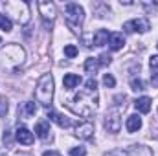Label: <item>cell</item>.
<instances>
[{"instance_id": "obj_1", "label": "cell", "mask_w": 158, "mask_h": 156, "mask_svg": "<svg viewBox=\"0 0 158 156\" xmlns=\"http://www.w3.org/2000/svg\"><path fill=\"white\" fill-rule=\"evenodd\" d=\"M24 59H26V51L19 44H7L0 51V64L7 70H15L17 66H20Z\"/></svg>"}, {"instance_id": "obj_2", "label": "cell", "mask_w": 158, "mask_h": 156, "mask_svg": "<svg viewBox=\"0 0 158 156\" xmlns=\"http://www.w3.org/2000/svg\"><path fill=\"white\" fill-rule=\"evenodd\" d=\"M35 99H37V103H40L46 109L52 107V103H53V77H52V74H44L37 81Z\"/></svg>"}, {"instance_id": "obj_3", "label": "cell", "mask_w": 158, "mask_h": 156, "mask_svg": "<svg viewBox=\"0 0 158 156\" xmlns=\"http://www.w3.org/2000/svg\"><path fill=\"white\" fill-rule=\"evenodd\" d=\"M0 6L6 9V17L13 15L19 24H28V20H30V4L28 2H4Z\"/></svg>"}, {"instance_id": "obj_4", "label": "cell", "mask_w": 158, "mask_h": 156, "mask_svg": "<svg viewBox=\"0 0 158 156\" xmlns=\"http://www.w3.org/2000/svg\"><path fill=\"white\" fill-rule=\"evenodd\" d=\"M64 17H66L68 26L72 28V31L79 33L81 31V24L85 20V9L76 2H70V4L64 6Z\"/></svg>"}, {"instance_id": "obj_5", "label": "cell", "mask_w": 158, "mask_h": 156, "mask_svg": "<svg viewBox=\"0 0 158 156\" xmlns=\"http://www.w3.org/2000/svg\"><path fill=\"white\" fill-rule=\"evenodd\" d=\"M37 7H39V15H40V18H42V22H44V26L50 30L53 26L55 18H57V7H55V4L40 0V2H37Z\"/></svg>"}, {"instance_id": "obj_6", "label": "cell", "mask_w": 158, "mask_h": 156, "mask_svg": "<svg viewBox=\"0 0 158 156\" xmlns=\"http://www.w3.org/2000/svg\"><path fill=\"white\" fill-rule=\"evenodd\" d=\"M121 107H125V105L116 103L105 116V129L109 132H112V134L119 132V129H121Z\"/></svg>"}, {"instance_id": "obj_7", "label": "cell", "mask_w": 158, "mask_h": 156, "mask_svg": "<svg viewBox=\"0 0 158 156\" xmlns=\"http://www.w3.org/2000/svg\"><path fill=\"white\" fill-rule=\"evenodd\" d=\"M123 30L127 33H147L151 30V24L147 18H132L123 24Z\"/></svg>"}, {"instance_id": "obj_8", "label": "cell", "mask_w": 158, "mask_h": 156, "mask_svg": "<svg viewBox=\"0 0 158 156\" xmlns=\"http://www.w3.org/2000/svg\"><path fill=\"white\" fill-rule=\"evenodd\" d=\"M15 140H17L19 143H22V145H31L35 138H33V132H31L30 129L19 127V129L15 130Z\"/></svg>"}, {"instance_id": "obj_9", "label": "cell", "mask_w": 158, "mask_h": 156, "mask_svg": "<svg viewBox=\"0 0 158 156\" xmlns=\"http://www.w3.org/2000/svg\"><path fill=\"white\" fill-rule=\"evenodd\" d=\"M76 136L79 140H90L94 136V125L90 121H85V123H79L76 127Z\"/></svg>"}, {"instance_id": "obj_10", "label": "cell", "mask_w": 158, "mask_h": 156, "mask_svg": "<svg viewBox=\"0 0 158 156\" xmlns=\"http://www.w3.org/2000/svg\"><path fill=\"white\" fill-rule=\"evenodd\" d=\"M109 39H110L109 30H98L92 35V44L94 46H105V44H109Z\"/></svg>"}, {"instance_id": "obj_11", "label": "cell", "mask_w": 158, "mask_h": 156, "mask_svg": "<svg viewBox=\"0 0 158 156\" xmlns=\"http://www.w3.org/2000/svg\"><path fill=\"white\" fill-rule=\"evenodd\" d=\"M35 112H37L35 101H26V103L19 105V114L22 117H31V116H35Z\"/></svg>"}, {"instance_id": "obj_12", "label": "cell", "mask_w": 158, "mask_h": 156, "mask_svg": "<svg viewBox=\"0 0 158 156\" xmlns=\"http://www.w3.org/2000/svg\"><path fill=\"white\" fill-rule=\"evenodd\" d=\"M125 129H127L129 132H138V130L142 129V117L138 116V114L129 116L127 121H125Z\"/></svg>"}, {"instance_id": "obj_13", "label": "cell", "mask_w": 158, "mask_h": 156, "mask_svg": "<svg viewBox=\"0 0 158 156\" xmlns=\"http://www.w3.org/2000/svg\"><path fill=\"white\" fill-rule=\"evenodd\" d=\"M125 46V37L121 33H110V39H109V48L112 51H118Z\"/></svg>"}, {"instance_id": "obj_14", "label": "cell", "mask_w": 158, "mask_h": 156, "mask_svg": "<svg viewBox=\"0 0 158 156\" xmlns=\"http://www.w3.org/2000/svg\"><path fill=\"white\" fill-rule=\"evenodd\" d=\"M151 97H147V96H142V97H138L136 101H134V107H136V110L138 112H142V114H147L149 110H151Z\"/></svg>"}, {"instance_id": "obj_15", "label": "cell", "mask_w": 158, "mask_h": 156, "mask_svg": "<svg viewBox=\"0 0 158 156\" xmlns=\"http://www.w3.org/2000/svg\"><path fill=\"white\" fill-rule=\"evenodd\" d=\"M35 134L40 140H48L50 138V123L48 121H39L35 125Z\"/></svg>"}, {"instance_id": "obj_16", "label": "cell", "mask_w": 158, "mask_h": 156, "mask_svg": "<svg viewBox=\"0 0 158 156\" xmlns=\"http://www.w3.org/2000/svg\"><path fill=\"white\" fill-rule=\"evenodd\" d=\"M48 117H50V121H53V123H57L59 127H70V119L68 117H64L63 114H59V112H53V110H50L48 112Z\"/></svg>"}, {"instance_id": "obj_17", "label": "cell", "mask_w": 158, "mask_h": 156, "mask_svg": "<svg viewBox=\"0 0 158 156\" xmlns=\"http://www.w3.org/2000/svg\"><path fill=\"white\" fill-rule=\"evenodd\" d=\"M129 156H153V151L147 147V145H132Z\"/></svg>"}, {"instance_id": "obj_18", "label": "cell", "mask_w": 158, "mask_h": 156, "mask_svg": "<svg viewBox=\"0 0 158 156\" xmlns=\"http://www.w3.org/2000/svg\"><path fill=\"white\" fill-rule=\"evenodd\" d=\"M79 83H81V77H79L77 74H66L64 79H63V84H64V88H66V90L76 88Z\"/></svg>"}, {"instance_id": "obj_19", "label": "cell", "mask_w": 158, "mask_h": 156, "mask_svg": "<svg viewBox=\"0 0 158 156\" xmlns=\"http://www.w3.org/2000/svg\"><path fill=\"white\" fill-rule=\"evenodd\" d=\"M99 61H98V57H90V59H86V63H85V70L88 72V74H96L98 70H99Z\"/></svg>"}, {"instance_id": "obj_20", "label": "cell", "mask_w": 158, "mask_h": 156, "mask_svg": "<svg viewBox=\"0 0 158 156\" xmlns=\"http://www.w3.org/2000/svg\"><path fill=\"white\" fill-rule=\"evenodd\" d=\"M11 28H13L11 18L6 17L4 13H0V30H4V31H11Z\"/></svg>"}, {"instance_id": "obj_21", "label": "cell", "mask_w": 158, "mask_h": 156, "mask_svg": "<svg viewBox=\"0 0 158 156\" xmlns=\"http://www.w3.org/2000/svg\"><path fill=\"white\" fill-rule=\"evenodd\" d=\"M85 92H88V94H98V81L94 77L86 79V83H85Z\"/></svg>"}, {"instance_id": "obj_22", "label": "cell", "mask_w": 158, "mask_h": 156, "mask_svg": "<svg viewBox=\"0 0 158 156\" xmlns=\"http://www.w3.org/2000/svg\"><path fill=\"white\" fill-rule=\"evenodd\" d=\"M131 88H132L134 92H142V90L145 88V84H143V81H142L140 77H138V79L132 77V79H131Z\"/></svg>"}, {"instance_id": "obj_23", "label": "cell", "mask_w": 158, "mask_h": 156, "mask_svg": "<svg viewBox=\"0 0 158 156\" xmlns=\"http://www.w3.org/2000/svg\"><path fill=\"white\" fill-rule=\"evenodd\" d=\"M149 68H151L153 77H155V76H158V55H153V57L149 59Z\"/></svg>"}, {"instance_id": "obj_24", "label": "cell", "mask_w": 158, "mask_h": 156, "mask_svg": "<svg viewBox=\"0 0 158 156\" xmlns=\"http://www.w3.org/2000/svg\"><path fill=\"white\" fill-rule=\"evenodd\" d=\"M64 55H66L68 59H74V57H77V48H76L74 44H68V46H64Z\"/></svg>"}, {"instance_id": "obj_25", "label": "cell", "mask_w": 158, "mask_h": 156, "mask_svg": "<svg viewBox=\"0 0 158 156\" xmlns=\"http://www.w3.org/2000/svg\"><path fill=\"white\" fill-rule=\"evenodd\" d=\"M103 84H105L107 88H114V86H116V79H114V76L105 74V76H103Z\"/></svg>"}, {"instance_id": "obj_26", "label": "cell", "mask_w": 158, "mask_h": 156, "mask_svg": "<svg viewBox=\"0 0 158 156\" xmlns=\"http://www.w3.org/2000/svg\"><path fill=\"white\" fill-rule=\"evenodd\" d=\"M7 110H9V103H7V99H6V97H0V117L6 116Z\"/></svg>"}, {"instance_id": "obj_27", "label": "cell", "mask_w": 158, "mask_h": 156, "mask_svg": "<svg viewBox=\"0 0 158 156\" xmlns=\"http://www.w3.org/2000/svg\"><path fill=\"white\" fill-rule=\"evenodd\" d=\"M98 61H99V64H101V66H109L112 59H110V55H109V53H101V55L98 57Z\"/></svg>"}, {"instance_id": "obj_28", "label": "cell", "mask_w": 158, "mask_h": 156, "mask_svg": "<svg viewBox=\"0 0 158 156\" xmlns=\"http://www.w3.org/2000/svg\"><path fill=\"white\" fill-rule=\"evenodd\" d=\"M70 156H86V149L85 147H74V149H70Z\"/></svg>"}, {"instance_id": "obj_29", "label": "cell", "mask_w": 158, "mask_h": 156, "mask_svg": "<svg viewBox=\"0 0 158 156\" xmlns=\"http://www.w3.org/2000/svg\"><path fill=\"white\" fill-rule=\"evenodd\" d=\"M107 156H129V153L123 151V149H114V151H110Z\"/></svg>"}, {"instance_id": "obj_30", "label": "cell", "mask_w": 158, "mask_h": 156, "mask_svg": "<svg viewBox=\"0 0 158 156\" xmlns=\"http://www.w3.org/2000/svg\"><path fill=\"white\" fill-rule=\"evenodd\" d=\"M2 140H4V143H6V145H9V142H11V134H9V130H6V132H4V138H2Z\"/></svg>"}, {"instance_id": "obj_31", "label": "cell", "mask_w": 158, "mask_h": 156, "mask_svg": "<svg viewBox=\"0 0 158 156\" xmlns=\"http://www.w3.org/2000/svg\"><path fill=\"white\" fill-rule=\"evenodd\" d=\"M42 156H61V154H59V153H55V151H46Z\"/></svg>"}, {"instance_id": "obj_32", "label": "cell", "mask_w": 158, "mask_h": 156, "mask_svg": "<svg viewBox=\"0 0 158 156\" xmlns=\"http://www.w3.org/2000/svg\"><path fill=\"white\" fill-rule=\"evenodd\" d=\"M0 42H2V39H0Z\"/></svg>"}, {"instance_id": "obj_33", "label": "cell", "mask_w": 158, "mask_h": 156, "mask_svg": "<svg viewBox=\"0 0 158 156\" xmlns=\"http://www.w3.org/2000/svg\"><path fill=\"white\" fill-rule=\"evenodd\" d=\"M0 156H4V154H0Z\"/></svg>"}, {"instance_id": "obj_34", "label": "cell", "mask_w": 158, "mask_h": 156, "mask_svg": "<svg viewBox=\"0 0 158 156\" xmlns=\"http://www.w3.org/2000/svg\"><path fill=\"white\" fill-rule=\"evenodd\" d=\"M156 48H158V44H156Z\"/></svg>"}]
</instances>
